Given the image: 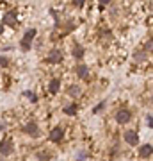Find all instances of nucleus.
<instances>
[{"label":"nucleus","instance_id":"nucleus-1","mask_svg":"<svg viewBox=\"0 0 153 161\" xmlns=\"http://www.w3.org/2000/svg\"><path fill=\"white\" fill-rule=\"evenodd\" d=\"M36 34H38V31L36 29H28L25 34H23L22 41H20V45H22L23 50H30V45H32V40L36 38Z\"/></svg>","mask_w":153,"mask_h":161},{"label":"nucleus","instance_id":"nucleus-2","mask_svg":"<svg viewBox=\"0 0 153 161\" xmlns=\"http://www.w3.org/2000/svg\"><path fill=\"white\" fill-rule=\"evenodd\" d=\"M63 59H64L63 52L59 50V48H52V50L48 52V58H46V61H48V63H52V64H59V63H63Z\"/></svg>","mask_w":153,"mask_h":161},{"label":"nucleus","instance_id":"nucleus-3","mask_svg":"<svg viewBox=\"0 0 153 161\" xmlns=\"http://www.w3.org/2000/svg\"><path fill=\"white\" fill-rule=\"evenodd\" d=\"M18 22V13L16 11H7L6 14H4V18H2V25L6 27V25H9V27H14Z\"/></svg>","mask_w":153,"mask_h":161},{"label":"nucleus","instance_id":"nucleus-4","mask_svg":"<svg viewBox=\"0 0 153 161\" xmlns=\"http://www.w3.org/2000/svg\"><path fill=\"white\" fill-rule=\"evenodd\" d=\"M23 132H25V134H28V136H34V138H38V136H39V125H38L36 122H28V124H25V125H23Z\"/></svg>","mask_w":153,"mask_h":161},{"label":"nucleus","instance_id":"nucleus-5","mask_svg":"<svg viewBox=\"0 0 153 161\" xmlns=\"http://www.w3.org/2000/svg\"><path fill=\"white\" fill-rule=\"evenodd\" d=\"M130 120H132V113L128 109H119L118 113H116V122L121 124V125H123V124H128Z\"/></svg>","mask_w":153,"mask_h":161},{"label":"nucleus","instance_id":"nucleus-6","mask_svg":"<svg viewBox=\"0 0 153 161\" xmlns=\"http://www.w3.org/2000/svg\"><path fill=\"white\" fill-rule=\"evenodd\" d=\"M13 150H14V145H13L11 140H2L0 142V152L4 156H11Z\"/></svg>","mask_w":153,"mask_h":161},{"label":"nucleus","instance_id":"nucleus-7","mask_svg":"<svg viewBox=\"0 0 153 161\" xmlns=\"http://www.w3.org/2000/svg\"><path fill=\"white\" fill-rule=\"evenodd\" d=\"M123 138H125V142L128 145H137L139 143V134H137L135 131H125Z\"/></svg>","mask_w":153,"mask_h":161},{"label":"nucleus","instance_id":"nucleus-8","mask_svg":"<svg viewBox=\"0 0 153 161\" xmlns=\"http://www.w3.org/2000/svg\"><path fill=\"white\" fill-rule=\"evenodd\" d=\"M63 136H64V129L61 125L54 127V129L50 131V140H52V142H55V143H57V142H61Z\"/></svg>","mask_w":153,"mask_h":161},{"label":"nucleus","instance_id":"nucleus-9","mask_svg":"<svg viewBox=\"0 0 153 161\" xmlns=\"http://www.w3.org/2000/svg\"><path fill=\"white\" fill-rule=\"evenodd\" d=\"M75 72H77V75H79L80 79H89V66L84 63H80L77 68H75Z\"/></svg>","mask_w":153,"mask_h":161},{"label":"nucleus","instance_id":"nucleus-10","mask_svg":"<svg viewBox=\"0 0 153 161\" xmlns=\"http://www.w3.org/2000/svg\"><path fill=\"white\" fill-rule=\"evenodd\" d=\"M151 152H153V147H151V143L141 145V149H139V156H141V158H144V159H148V158L151 156Z\"/></svg>","mask_w":153,"mask_h":161},{"label":"nucleus","instance_id":"nucleus-11","mask_svg":"<svg viewBox=\"0 0 153 161\" xmlns=\"http://www.w3.org/2000/svg\"><path fill=\"white\" fill-rule=\"evenodd\" d=\"M73 58L75 59H82L84 58V54H85V50H84V47L82 45H79V43H75V47H73Z\"/></svg>","mask_w":153,"mask_h":161},{"label":"nucleus","instance_id":"nucleus-12","mask_svg":"<svg viewBox=\"0 0 153 161\" xmlns=\"http://www.w3.org/2000/svg\"><path fill=\"white\" fill-rule=\"evenodd\" d=\"M50 93H59V90H61V79H57V77H54V79L50 80Z\"/></svg>","mask_w":153,"mask_h":161},{"label":"nucleus","instance_id":"nucleus-13","mask_svg":"<svg viewBox=\"0 0 153 161\" xmlns=\"http://www.w3.org/2000/svg\"><path fill=\"white\" fill-rule=\"evenodd\" d=\"M63 111H64L68 116H75V115H77V104L71 102V104H68V106H64Z\"/></svg>","mask_w":153,"mask_h":161},{"label":"nucleus","instance_id":"nucleus-14","mask_svg":"<svg viewBox=\"0 0 153 161\" xmlns=\"http://www.w3.org/2000/svg\"><path fill=\"white\" fill-rule=\"evenodd\" d=\"M50 159H52V154H50V152H45V150L38 152V161H50Z\"/></svg>","mask_w":153,"mask_h":161},{"label":"nucleus","instance_id":"nucleus-15","mask_svg":"<svg viewBox=\"0 0 153 161\" xmlns=\"http://www.w3.org/2000/svg\"><path fill=\"white\" fill-rule=\"evenodd\" d=\"M68 93L71 95V97H77V95H80V88L79 86H69Z\"/></svg>","mask_w":153,"mask_h":161},{"label":"nucleus","instance_id":"nucleus-16","mask_svg":"<svg viewBox=\"0 0 153 161\" xmlns=\"http://www.w3.org/2000/svg\"><path fill=\"white\" fill-rule=\"evenodd\" d=\"M23 95L27 98H30V102H38V95L36 93H32V92H23Z\"/></svg>","mask_w":153,"mask_h":161},{"label":"nucleus","instance_id":"nucleus-17","mask_svg":"<svg viewBox=\"0 0 153 161\" xmlns=\"http://www.w3.org/2000/svg\"><path fill=\"white\" fill-rule=\"evenodd\" d=\"M134 58H135V61H144L146 59V52H135Z\"/></svg>","mask_w":153,"mask_h":161},{"label":"nucleus","instance_id":"nucleus-18","mask_svg":"<svg viewBox=\"0 0 153 161\" xmlns=\"http://www.w3.org/2000/svg\"><path fill=\"white\" fill-rule=\"evenodd\" d=\"M103 108H105V102H100L96 106V108H94V109H93V113H94V115H96V113H100V111L103 109Z\"/></svg>","mask_w":153,"mask_h":161},{"label":"nucleus","instance_id":"nucleus-19","mask_svg":"<svg viewBox=\"0 0 153 161\" xmlns=\"http://www.w3.org/2000/svg\"><path fill=\"white\" fill-rule=\"evenodd\" d=\"M7 64H9V59L6 56H0V66H7Z\"/></svg>","mask_w":153,"mask_h":161},{"label":"nucleus","instance_id":"nucleus-20","mask_svg":"<svg viewBox=\"0 0 153 161\" xmlns=\"http://www.w3.org/2000/svg\"><path fill=\"white\" fill-rule=\"evenodd\" d=\"M73 6H77V7H82V6H84V0H75V2H73Z\"/></svg>","mask_w":153,"mask_h":161},{"label":"nucleus","instance_id":"nucleus-21","mask_svg":"<svg viewBox=\"0 0 153 161\" xmlns=\"http://www.w3.org/2000/svg\"><path fill=\"white\" fill-rule=\"evenodd\" d=\"M150 52V50H151V40H150V41H148V43H146V47H144V52Z\"/></svg>","mask_w":153,"mask_h":161},{"label":"nucleus","instance_id":"nucleus-22","mask_svg":"<svg viewBox=\"0 0 153 161\" xmlns=\"http://www.w3.org/2000/svg\"><path fill=\"white\" fill-rule=\"evenodd\" d=\"M153 125V120H151V115H148V127Z\"/></svg>","mask_w":153,"mask_h":161},{"label":"nucleus","instance_id":"nucleus-23","mask_svg":"<svg viewBox=\"0 0 153 161\" xmlns=\"http://www.w3.org/2000/svg\"><path fill=\"white\" fill-rule=\"evenodd\" d=\"M2 32H4V25H2V23H0V34H2Z\"/></svg>","mask_w":153,"mask_h":161}]
</instances>
